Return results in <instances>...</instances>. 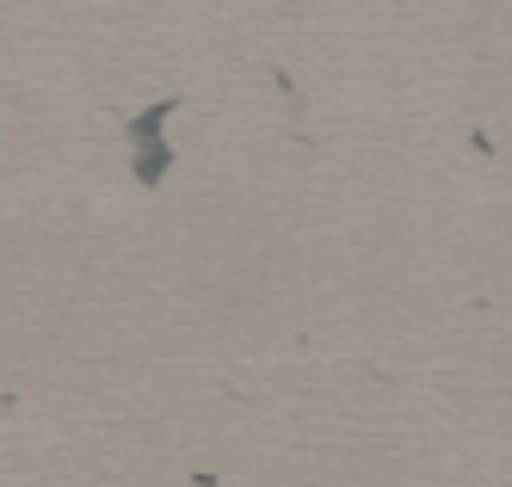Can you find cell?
<instances>
[{
  "label": "cell",
  "mask_w": 512,
  "mask_h": 487,
  "mask_svg": "<svg viewBox=\"0 0 512 487\" xmlns=\"http://www.w3.org/2000/svg\"><path fill=\"white\" fill-rule=\"evenodd\" d=\"M179 111V99H161V105H149L142 118L130 124V148H136V179L142 185H155L161 173H167V161H173V148L161 142V124Z\"/></svg>",
  "instance_id": "1"
}]
</instances>
